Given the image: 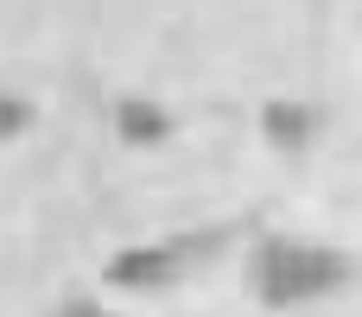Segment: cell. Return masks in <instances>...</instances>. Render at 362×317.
I'll list each match as a JSON object with an SVG mask.
<instances>
[{
    "label": "cell",
    "mask_w": 362,
    "mask_h": 317,
    "mask_svg": "<svg viewBox=\"0 0 362 317\" xmlns=\"http://www.w3.org/2000/svg\"><path fill=\"white\" fill-rule=\"evenodd\" d=\"M350 280V261L337 248H312V241H267L248 267V286L261 305L274 311H293V305H312L325 292H337Z\"/></svg>",
    "instance_id": "6da1fadb"
},
{
    "label": "cell",
    "mask_w": 362,
    "mask_h": 317,
    "mask_svg": "<svg viewBox=\"0 0 362 317\" xmlns=\"http://www.w3.org/2000/svg\"><path fill=\"white\" fill-rule=\"evenodd\" d=\"M178 273H185V254L178 248H127V254L108 261V286H121V292H159Z\"/></svg>",
    "instance_id": "7a4b0ae2"
},
{
    "label": "cell",
    "mask_w": 362,
    "mask_h": 317,
    "mask_svg": "<svg viewBox=\"0 0 362 317\" xmlns=\"http://www.w3.org/2000/svg\"><path fill=\"white\" fill-rule=\"evenodd\" d=\"M115 127H121V140H134V146H159L178 121L159 108V102H146V95H127L121 108H115Z\"/></svg>",
    "instance_id": "3957f363"
},
{
    "label": "cell",
    "mask_w": 362,
    "mask_h": 317,
    "mask_svg": "<svg viewBox=\"0 0 362 317\" xmlns=\"http://www.w3.org/2000/svg\"><path fill=\"white\" fill-rule=\"evenodd\" d=\"M261 127H267V140H274V146H305V140H312V127H318V114H312L305 102H267Z\"/></svg>",
    "instance_id": "277c9868"
},
{
    "label": "cell",
    "mask_w": 362,
    "mask_h": 317,
    "mask_svg": "<svg viewBox=\"0 0 362 317\" xmlns=\"http://www.w3.org/2000/svg\"><path fill=\"white\" fill-rule=\"evenodd\" d=\"M32 127V108L19 102V95H0V140H13V133H25Z\"/></svg>",
    "instance_id": "5b68a950"
},
{
    "label": "cell",
    "mask_w": 362,
    "mask_h": 317,
    "mask_svg": "<svg viewBox=\"0 0 362 317\" xmlns=\"http://www.w3.org/2000/svg\"><path fill=\"white\" fill-rule=\"evenodd\" d=\"M57 317H115V311H102V305H64Z\"/></svg>",
    "instance_id": "8992f818"
}]
</instances>
